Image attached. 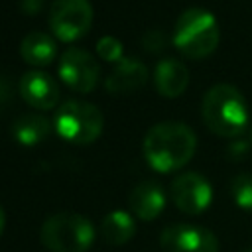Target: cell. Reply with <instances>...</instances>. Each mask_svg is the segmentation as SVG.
<instances>
[{"mask_svg":"<svg viewBox=\"0 0 252 252\" xmlns=\"http://www.w3.org/2000/svg\"><path fill=\"white\" fill-rule=\"evenodd\" d=\"M142 148L144 158L152 169L159 173H171L193 158L197 150V138L187 124L167 120L148 130Z\"/></svg>","mask_w":252,"mask_h":252,"instance_id":"1","label":"cell"},{"mask_svg":"<svg viewBox=\"0 0 252 252\" xmlns=\"http://www.w3.org/2000/svg\"><path fill=\"white\" fill-rule=\"evenodd\" d=\"M201 114L207 128L222 138H238L248 128L246 98L228 83H219L205 93Z\"/></svg>","mask_w":252,"mask_h":252,"instance_id":"2","label":"cell"},{"mask_svg":"<svg viewBox=\"0 0 252 252\" xmlns=\"http://www.w3.org/2000/svg\"><path fill=\"white\" fill-rule=\"evenodd\" d=\"M220 39L217 18L205 8H187L175 22L173 45L189 59L209 57Z\"/></svg>","mask_w":252,"mask_h":252,"instance_id":"3","label":"cell"},{"mask_svg":"<svg viewBox=\"0 0 252 252\" xmlns=\"http://www.w3.org/2000/svg\"><path fill=\"white\" fill-rule=\"evenodd\" d=\"M39 236L49 252H87L94 240V226L87 217L63 211L43 222Z\"/></svg>","mask_w":252,"mask_h":252,"instance_id":"4","label":"cell"},{"mask_svg":"<svg viewBox=\"0 0 252 252\" xmlns=\"http://www.w3.org/2000/svg\"><path fill=\"white\" fill-rule=\"evenodd\" d=\"M53 128L63 140L87 146L102 134L104 118L100 108L87 100H67L57 108Z\"/></svg>","mask_w":252,"mask_h":252,"instance_id":"5","label":"cell"},{"mask_svg":"<svg viewBox=\"0 0 252 252\" xmlns=\"http://www.w3.org/2000/svg\"><path fill=\"white\" fill-rule=\"evenodd\" d=\"M93 16L89 0H53L49 6V28L57 39L71 43L91 30Z\"/></svg>","mask_w":252,"mask_h":252,"instance_id":"6","label":"cell"},{"mask_svg":"<svg viewBox=\"0 0 252 252\" xmlns=\"http://www.w3.org/2000/svg\"><path fill=\"white\" fill-rule=\"evenodd\" d=\"M98 75V63L87 49L69 47L59 57V79L75 93H93L96 89Z\"/></svg>","mask_w":252,"mask_h":252,"instance_id":"7","label":"cell"},{"mask_svg":"<svg viewBox=\"0 0 252 252\" xmlns=\"http://www.w3.org/2000/svg\"><path fill=\"white\" fill-rule=\"evenodd\" d=\"M169 195L175 207L185 215H201L213 203V187L209 179L197 171L177 175L169 185Z\"/></svg>","mask_w":252,"mask_h":252,"instance_id":"8","label":"cell"},{"mask_svg":"<svg viewBox=\"0 0 252 252\" xmlns=\"http://www.w3.org/2000/svg\"><path fill=\"white\" fill-rule=\"evenodd\" d=\"M163 252H219V238L205 226L169 224L159 234Z\"/></svg>","mask_w":252,"mask_h":252,"instance_id":"9","label":"cell"},{"mask_svg":"<svg viewBox=\"0 0 252 252\" xmlns=\"http://www.w3.org/2000/svg\"><path fill=\"white\" fill-rule=\"evenodd\" d=\"M18 89H20L22 98L35 110L55 108L59 102V96H61V91H59V85L55 83V79L41 69H32V71L24 73Z\"/></svg>","mask_w":252,"mask_h":252,"instance_id":"10","label":"cell"},{"mask_svg":"<svg viewBox=\"0 0 252 252\" xmlns=\"http://www.w3.org/2000/svg\"><path fill=\"white\" fill-rule=\"evenodd\" d=\"M130 209L132 213L142 220H154L158 219L165 209V193L159 183L156 181H142L138 183L130 193Z\"/></svg>","mask_w":252,"mask_h":252,"instance_id":"11","label":"cell"},{"mask_svg":"<svg viewBox=\"0 0 252 252\" xmlns=\"http://www.w3.org/2000/svg\"><path fill=\"white\" fill-rule=\"evenodd\" d=\"M154 85L161 96L175 98L185 93L189 85V71L179 59L165 57L154 69Z\"/></svg>","mask_w":252,"mask_h":252,"instance_id":"12","label":"cell"},{"mask_svg":"<svg viewBox=\"0 0 252 252\" xmlns=\"http://www.w3.org/2000/svg\"><path fill=\"white\" fill-rule=\"evenodd\" d=\"M148 81V67L134 57H124L116 63L114 71L106 79V91L114 94H124L138 91Z\"/></svg>","mask_w":252,"mask_h":252,"instance_id":"13","label":"cell"},{"mask_svg":"<svg viewBox=\"0 0 252 252\" xmlns=\"http://www.w3.org/2000/svg\"><path fill=\"white\" fill-rule=\"evenodd\" d=\"M20 55L28 65H32L35 69H41V67L49 65L55 59L57 43L51 35H47L43 32H32L22 39Z\"/></svg>","mask_w":252,"mask_h":252,"instance_id":"14","label":"cell"},{"mask_svg":"<svg viewBox=\"0 0 252 252\" xmlns=\"http://www.w3.org/2000/svg\"><path fill=\"white\" fill-rule=\"evenodd\" d=\"M12 132L22 146H35L47 140L51 132V122L41 114H22L14 122Z\"/></svg>","mask_w":252,"mask_h":252,"instance_id":"15","label":"cell"},{"mask_svg":"<svg viewBox=\"0 0 252 252\" xmlns=\"http://www.w3.org/2000/svg\"><path fill=\"white\" fill-rule=\"evenodd\" d=\"M100 228H102V236H104V240L108 244L122 246L134 236L136 222H134L130 213H126L122 209H114L102 219V226Z\"/></svg>","mask_w":252,"mask_h":252,"instance_id":"16","label":"cell"},{"mask_svg":"<svg viewBox=\"0 0 252 252\" xmlns=\"http://www.w3.org/2000/svg\"><path fill=\"white\" fill-rule=\"evenodd\" d=\"M230 193L238 209L252 215V173H238L230 181Z\"/></svg>","mask_w":252,"mask_h":252,"instance_id":"17","label":"cell"},{"mask_svg":"<svg viewBox=\"0 0 252 252\" xmlns=\"http://www.w3.org/2000/svg\"><path fill=\"white\" fill-rule=\"evenodd\" d=\"M96 55L108 63H118L124 59V47L116 37L104 35L96 41Z\"/></svg>","mask_w":252,"mask_h":252,"instance_id":"18","label":"cell"},{"mask_svg":"<svg viewBox=\"0 0 252 252\" xmlns=\"http://www.w3.org/2000/svg\"><path fill=\"white\" fill-rule=\"evenodd\" d=\"M250 146H252V142H246V140H234L226 150V154H228V158H232V159H240V158H244L246 154H248V150H250Z\"/></svg>","mask_w":252,"mask_h":252,"instance_id":"19","label":"cell"},{"mask_svg":"<svg viewBox=\"0 0 252 252\" xmlns=\"http://www.w3.org/2000/svg\"><path fill=\"white\" fill-rule=\"evenodd\" d=\"M144 45H146L150 51H159V49H163V45H165L163 33H161V32H150V33L144 37Z\"/></svg>","mask_w":252,"mask_h":252,"instance_id":"20","label":"cell"},{"mask_svg":"<svg viewBox=\"0 0 252 252\" xmlns=\"http://www.w3.org/2000/svg\"><path fill=\"white\" fill-rule=\"evenodd\" d=\"M41 8H43V0H22L24 14H37Z\"/></svg>","mask_w":252,"mask_h":252,"instance_id":"21","label":"cell"},{"mask_svg":"<svg viewBox=\"0 0 252 252\" xmlns=\"http://www.w3.org/2000/svg\"><path fill=\"white\" fill-rule=\"evenodd\" d=\"M4 211H2V207H0V236H2V230H4Z\"/></svg>","mask_w":252,"mask_h":252,"instance_id":"22","label":"cell"},{"mask_svg":"<svg viewBox=\"0 0 252 252\" xmlns=\"http://www.w3.org/2000/svg\"><path fill=\"white\" fill-rule=\"evenodd\" d=\"M250 142H252V130H250Z\"/></svg>","mask_w":252,"mask_h":252,"instance_id":"23","label":"cell"},{"mask_svg":"<svg viewBox=\"0 0 252 252\" xmlns=\"http://www.w3.org/2000/svg\"><path fill=\"white\" fill-rule=\"evenodd\" d=\"M246 252H252V248H250V250H246Z\"/></svg>","mask_w":252,"mask_h":252,"instance_id":"24","label":"cell"}]
</instances>
